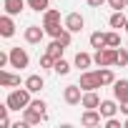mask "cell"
Wrapping results in <instances>:
<instances>
[{"instance_id":"obj_1","label":"cell","mask_w":128,"mask_h":128,"mask_svg":"<svg viewBox=\"0 0 128 128\" xmlns=\"http://www.w3.org/2000/svg\"><path fill=\"white\" fill-rule=\"evenodd\" d=\"M30 96H33V93L23 86V88H18V90H10V93H8V98H5V103L10 106V110H23V108H28V106H30V100H33Z\"/></svg>"},{"instance_id":"obj_2","label":"cell","mask_w":128,"mask_h":128,"mask_svg":"<svg viewBox=\"0 0 128 128\" xmlns=\"http://www.w3.org/2000/svg\"><path fill=\"white\" fill-rule=\"evenodd\" d=\"M116 58H118V48H100V50H96V55H93V63L98 68H110V66H116Z\"/></svg>"},{"instance_id":"obj_3","label":"cell","mask_w":128,"mask_h":128,"mask_svg":"<svg viewBox=\"0 0 128 128\" xmlns=\"http://www.w3.org/2000/svg\"><path fill=\"white\" fill-rule=\"evenodd\" d=\"M78 83H80V88H83V90H98V88H103L98 70H83Z\"/></svg>"},{"instance_id":"obj_4","label":"cell","mask_w":128,"mask_h":128,"mask_svg":"<svg viewBox=\"0 0 128 128\" xmlns=\"http://www.w3.org/2000/svg\"><path fill=\"white\" fill-rule=\"evenodd\" d=\"M28 66H30L28 50H25V48H10V68L23 70V68H28Z\"/></svg>"},{"instance_id":"obj_5","label":"cell","mask_w":128,"mask_h":128,"mask_svg":"<svg viewBox=\"0 0 128 128\" xmlns=\"http://www.w3.org/2000/svg\"><path fill=\"white\" fill-rule=\"evenodd\" d=\"M83 88H80V83H73V86H66L63 88V100H66L68 106H78L80 100H83Z\"/></svg>"},{"instance_id":"obj_6","label":"cell","mask_w":128,"mask_h":128,"mask_svg":"<svg viewBox=\"0 0 128 128\" xmlns=\"http://www.w3.org/2000/svg\"><path fill=\"white\" fill-rule=\"evenodd\" d=\"M45 35H48V33H45V28H40V25H28V28H25V33H23L25 43H30V45H38Z\"/></svg>"},{"instance_id":"obj_7","label":"cell","mask_w":128,"mask_h":128,"mask_svg":"<svg viewBox=\"0 0 128 128\" xmlns=\"http://www.w3.org/2000/svg\"><path fill=\"white\" fill-rule=\"evenodd\" d=\"M100 120H103V113H100L98 108H86V110H83V116H80V123H83V126H88V128L100 126Z\"/></svg>"},{"instance_id":"obj_8","label":"cell","mask_w":128,"mask_h":128,"mask_svg":"<svg viewBox=\"0 0 128 128\" xmlns=\"http://www.w3.org/2000/svg\"><path fill=\"white\" fill-rule=\"evenodd\" d=\"M63 25H66L70 33H80V30H83V25H86V18H83L80 13H68V15H66V20H63Z\"/></svg>"},{"instance_id":"obj_9","label":"cell","mask_w":128,"mask_h":128,"mask_svg":"<svg viewBox=\"0 0 128 128\" xmlns=\"http://www.w3.org/2000/svg\"><path fill=\"white\" fill-rule=\"evenodd\" d=\"M23 86H25L30 93H40V90L45 88V78H43V76H38V73H33V76H28V78H25V83H23Z\"/></svg>"},{"instance_id":"obj_10","label":"cell","mask_w":128,"mask_h":128,"mask_svg":"<svg viewBox=\"0 0 128 128\" xmlns=\"http://www.w3.org/2000/svg\"><path fill=\"white\" fill-rule=\"evenodd\" d=\"M113 98L118 100V103H123V100H128V80L126 78H116V83H113Z\"/></svg>"},{"instance_id":"obj_11","label":"cell","mask_w":128,"mask_h":128,"mask_svg":"<svg viewBox=\"0 0 128 128\" xmlns=\"http://www.w3.org/2000/svg\"><path fill=\"white\" fill-rule=\"evenodd\" d=\"M28 5V0H3V8L8 15H20Z\"/></svg>"},{"instance_id":"obj_12","label":"cell","mask_w":128,"mask_h":128,"mask_svg":"<svg viewBox=\"0 0 128 128\" xmlns=\"http://www.w3.org/2000/svg\"><path fill=\"white\" fill-rule=\"evenodd\" d=\"M0 35L3 38H13L15 35V23H13V15H3L0 18Z\"/></svg>"},{"instance_id":"obj_13","label":"cell","mask_w":128,"mask_h":128,"mask_svg":"<svg viewBox=\"0 0 128 128\" xmlns=\"http://www.w3.org/2000/svg\"><path fill=\"white\" fill-rule=\"evenodd\" d=\"M23 120H25V123H30V126H40V123L45 120V116L28 106V108H23Z\"/></svg>"},{"instance_id":"obj_14","label":"cell","mask_w":128,"mask_h":128,"mask_svg":"<svg viewBox=\"0 0 128 128\" xmlns=\"http://www.w3.org/2000/svg\"><path fill=\"white\" fill-rule=\"evenodd\" d=\"M98 110L103 113V118H110V116H116V113H118L120 108H118V100H116V98H113V100L108 98V100H100V106H98Z\"/></svg>"},{"instance_id":"obj_15","label":"cell","mask_w":128,"mask_h":128,"mask_svg":"<svg viewBox=\"0 0 128 128\" xmlns=\"http://www.w3.org/2000/svg\"><path fill=\"white\" fill-rule=\"evenodd\" d=\"M20 86V76H13L8 70H0V88H18Z\"/></svg>"},{"instance_id":"obj_16","label":"cell","mask_w":128,"mask_h":128,"mask_svg":"<svg viewBox=\"0 0 128 128\" xmlns=\"http://www.w3.org/2000/svg\"><path fill=\"white\" fill-rule=\"evenodd\" d=\"M80 106H83V108H98V106H100V96H98L96 90H86Z\"/></svg>"},{"instance_id":"obj_17","label":"cell","mask_w":128,"mask_h":128,"mask_svg":"<svg viewBox=\"0 0 128 128\" xmlns=\"http://www.w3.org/2000/svg\"><path fill=\"white\" fill-rule=\"evenodd\" d=\"M110 28L113 30H120V28H126V23H128V18L123 15V10H113V15H110Z\"/></svg>"},{"instance_id":"obj_18","label":"cell","mask_w":128,"mask_h":128,"mask_svg":"<svg viewBox=\"0 0 128 128\" xmlns=\"http://www.w3.org/2000/svg\"><path fill=\"white\" fill-rule=\"evenodd\" d=\"M73 63H76V68H83V70H88V68H90V63H93V55L80 50V53H76V60H73Z\"/></svg>"},{"instance_id":"obj_19","label":"cell","mask_w":128,"mask_h":128,"mask_svg":"<svg viewBox=\"0 0 128 128\" xmlns=\"http://www.w3.org/2000/svg\"><path fill=\"white\" fill-rule=\"evenodd\" d=\"M43 28H45V33H48L50 38H60V33L66 30V25H60V20H53V23H43Z\"/></svg>"},{"instance_id":"obj_20","label":"cell","mask_w":128,"mask_h":128,"mask_svg":"<svg viewBox=\"0 0 128 128\" xmlns=\"http://www.w3.org/2000/svg\"><path fill=\"white\" fill-rule=\"evenodd\" d=\"M63 50H66V45H63V43H60L58 38H53V43H50V45L45 48V53H50V55H53L55 60H58V58H63Z\"/></svg>"},{"instance_id":"obj_21","label":"cell","mask_w":128,"mask_h":128,"mask_svg":"<svg viewBox=\"0 0 128 128\" xmlns=\"http://www.w3.org/2000/svg\"><path fill=\"white\" fill-rule=\"evenodd\" d=\"M90 48H96V50H100V48H106V33H100V30H96V33H90Z\"/></svg>"},{"instance_id":"obj_22","label":"cell","mask_w":128,"mask_h":128,"mask_svg":"<svg viewBox=\"0 0 128 128\" xmlns=\"http://www.w3.org/2000/svg\"><path fill=\"white\" fill-rule=\"evenodd\" d=\"M53 73H58V76H68V73H70V63L63 60V58H58L55 66H53Z\"/></svg>"},{"instance_id":"obj_23","label":"cell","mask_w":128,"mask_h":128,"mask_svg":"<svg viewBox=\"0 0 128 128\" xmlns=\"http://www.w3.org/2000/svg\"><path fill=\"white\" fill-rule=\"evenodd\" d=\"M28 8L35 10V13H45L50 8V0H28Z\"/></svg>"},{"instance_id":"obj_24","label":"cell","mask_w":128,"mask_h":128,"mask_svg":"<svg viewBox=\"0 0 128 128\" xmlns=\"http://www.w3.org/2000/svg\"><path fill=\"white\" fill-rule=\"evenodd\" d=\"M98 76H100V83H103V86H113V83H116V76H113L110 68H100Z\"/></svg>"},{"instance_id":"obj_25","label":"cell","mask_w":128,"mask_h":128,"mask_svg":"<svg viewBox=\"0 0 128 128\" xmlns=\"http://www.w3.org/2000/svg\"><path fill=\"white\" fill-rule=\"evenodd\" d=\"M106 45H108V48H120V35H118L116 30L106 33Z\"/></svg>"},{"instance_id":"obj_26","label":"cell","mask_w":128,"mask_h":128,"mask_svg":"<svg viewBox=\"0 0 128 128\" xmlns=\"http://www.w3.org/2000/svg\"><path fill=\"white\" fill-rule=\"evenodd\" d=\"M53 66H55V58H53L50 53H43V55H40V68H43V70H53Z\"/></svg>"},{"instance_id":"obj_27","label":"cell","mask_w":128,"mask_h":128,"mask_svg":"<svg viewBox=\"0 0 128 128\" xmlns=\"http://www.w3.org/2000/svg\"><path fill=\"white\" fill-rule=\"evenodd\" d=\"M8 110H10V106L5 103V106H0V128H10V118H8Z\"/></svg>"},{"instance_id":"obj_28","label":"cell","mask_w":128,"mask_h":128,"mask_svg":"<svg viewBox=\"0 0 128 128\" xmlns=\"http://www.w3.org/2000/svg\"><path fill=\"white\" fill-rule=\"evenodd\" d=\"M53 20H60V10H55V8H48V10L43 13V23H53Z\"/></svg>"},{"instance_id":"obj_29","label":"cell","mask_w":128,"mask_h":128,"mask_svg":"<svg viewBox=\"0 0 128 128\" xmlns=\"http://www.w3.org/2000/svg\"><path fill=\"white\" fill-rule=\"evenodd\" d=\"M30 108H35V110H38V113H43V116L48 113V110H45V108H48V103H45L43 98H35V100H30Z\"/></svg>"},{"instance_id":"obj_30","label":"cell","mask_w":128,"mask_h":128,"mask_svg":"<svg viewBox=\"0 0 128 128\" xmlns=\"http://www.w3.org/2000/svg\"><path fill=\"white\" fill-rule=\"evenodd\" d=\"M116 66H128V48H118V58Z\"/></svg>"},{"instance_id":"obj_31","label":"cell","mask_w":128,"mask_h":128,"mask_svg":"<svg viewBox=\"0 0 128 128\" xmlns=\"http://www.w3.org/2000/svg\"><path fill=\"white\" fill-rule=\"evenodd\" d=\"M58 40H60L63 45H66V48H68V45L73 43V33H70V30L66 28V30H63V33H60V38H58Z\"/></svg>"},{"instance_id":"obj_32","label":"cell","mask_w":128,"mask_h":128,"mask_svg":"<svg viewBox=\"0 0 128 128\" xmlns=\"http://www.w3.org/2000/svg\"><path fill=\"white\" fill-rule=\"evenodd\" d=\"M106 128H123V123L116 116H110V118H106Z\"/></svg>"},{"instance_id":"obj_33","label":"cell","mask_w":128,"mask_h":128,"mask_svg":"<svg viewBox=\"0 0 128 128\" xmlns=\"http://www.w3.org/2000/svg\"><path fill=\"white\" fill-rule=\"evenodd\" d=\"M108 5H110L113 10H123V8H128V5H126V0H108Z\"/></svg>"},{"instance_id":"obj_34","label":"cell","mask_w":128,"mask_h":128,"mask_svg":"<svg viewBox=\"0 0 128 128\" xmlns=\"http://www.w3.org/2000/svg\"><path fill=\"white\" fill-rule=\"evenodd\" d=\"M90 8H100V5H108V0H86Z\"/></svg>"},{"instance_id":"obj_35","label":"cell","mask_w":128,"mask_h":128,"mask_svg":"<svg viewBox=\"0 0 128 128\" xmlns=\"http://www.w3.org/2000/svg\"><path fill=\"white\" fill-rule=\"evenodd\" d=\"M120 113H123V116H128V100H123V103H120Z\"/></svg>"},{"instance_id":"obj_36","label":"cell","mask_w":128,"mask_h":128,"mask_svg":"<svg viewBox=\"0 0 128 128\" xmlns=\"http://www.w3.org/2000/svg\"><path fill=\"white\" fill-rule=\"evenodd\" d=\"M123 128H128V118H126V120H123Z\"/></svg>"},{"instance_id":"obj_37","label":"cell","mask_w":128,"mask_h":128,"mask_svg":"<svg viewBox=\"0 0 128 128\" xmlns=\"http://www.w3.org/2000/svg\"><path fill=\"white\" fill-rule=\"evenodd\" d=\"M123 30H126V33H128V23H126V28H123Z\"/></svg>"},{"instance_id":"obj_38","label":"cell","mask_w":128,"mask_h":128,"mask_svg":"<svg viewBox=\"0 0 128 128\" xmlns=\"http://www.w3.org/2000/svg\"><path fill=\"white\" fill-rule=\"evenodd\" d=\"M126 5H128V0H126Z\"/></svg>"},{"instance_id":"obj_39","label":"cell","mask_w":128,"mask_h":128,"mask_svg":"<svg viewBox=\"0 0 128 128\" xmlns=\"http://www.w3.org/2000/svg\"><path fill=\"white\" fill-rule=\"evenodd\" d=\"M126 48H128V43H126Z\"/></svg>"}]
</instances>
